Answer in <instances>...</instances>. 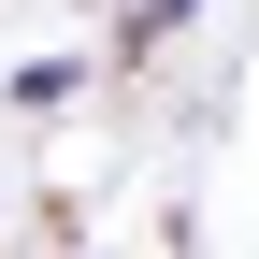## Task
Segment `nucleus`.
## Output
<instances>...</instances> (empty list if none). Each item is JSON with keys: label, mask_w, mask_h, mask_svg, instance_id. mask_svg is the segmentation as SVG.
Listing matches in <instances>:
<instances>
[{"label": "nucleus", "mask_w": 259, "mask_h": 259, "mask_svg": "<svg viewBox=\"0 0 259 259\" xmlns=\"http://www.w3.org/2000/svg\"><path fill=\"white\" fill-rule=\"evenodd\" d=\"M187 15H202V0H130V29H115V44H130V58H144V44H173V29H187Z\"/></svg>", "instance_id": "f257e3e1"}]
</instances>
